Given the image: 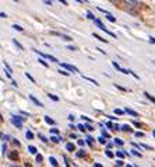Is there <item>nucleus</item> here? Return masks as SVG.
<instances>
[{
  "label": "nucleus",
  "mask_w": 155,
  "mask_h": 167,
  "mask_svg": "<svg viewBox=\"0 0 155 167\" xmlns=\"http://www.w3.org/2000/svg\"><path fill=\"white\" fill-rule=\"evenodd\" d=\"M24 121H25V118H22L21 115H13L11 117V124H13L17 129H21Z\"/></svg>",
  "instance_id": "1"
},
{
  "label": "nucleus",
  "mask_w": 155,
  "mask_h": 167,
  "mask_svg": "<svg viewBox=\"0 0 155 167\" xmlns=\"http://www.w3.org/2000/svg\"><path fill=\"white\" fill-rule=\"evenodd\" d=\"M94 23H95V26H97L99 30H102V31H105V33L108 34V35H110V37H113V38H116V34H113L112 31H109V30L106 28V27H105L104 24H102V21H101V20H98V18H95V20H94Z\"/></svg>",
  "instance_id": "2"
},
{
  "label": "nucleus",
  "mask_w": 155,
  "mask_h": 167,
  "mask_svg": "<svg viewBox=\"0 0 155 167\" xmlns=\"http://www.w3.org/2000/svg\"><path fill=\"white\" fill-rule=\"evenodd\" d=\"M59 65L63 68V69L66 70H69V72H74V73H78V69H77L76 66H73V65H69V63H61V62H59Z\"/></svg>",
  "instance_id": "3"
},
{
  "label": "nucleus",
  "mask_w": 155,
  "mask_h": 167,
  "mask_svg": "<svg viewBox=\"0 0 155 167\" xmlns=\"http://www.w3.org/2000/svg\"><path fill=\"white\" fill-rule=\"evenodd\" d=\"M124 3L129 6V7H131V9H136V7H138L140 6V3H138V0H123Z\"/></svg>",
  "instance_id": "4"
},
{
  "label": "nucleus",
  "mask_w": 155,
  "mask_h": 167,
  "mask_svg": "<svg viewBox=\"0 0 155 167\" xmlns=\"http://www.w3.org/2000/svg\"><path fill=\"white\" fill-rule=\"evenodd\" d=\"M7 157H8L10 160H13V162H15V160H18V152H17V150L8 152V153H7Z\"/></svg>",
  "instance_id": "5"
},
{
  "label": "nucleus",
  "mask_w": 155,
  "mask_h": 167,
  "mask_svg": "<svg viewBox=\"0 0 155 167\" xmlns=\"http://www.w3.org/2000/svg\"><path fill=\"white\" fill-rule=\"evenodd\" d=\"M28 97H29V100H31V101H32V103H34V104H35V106H38V107H43V104H42V103H41V101H39V100H36V98H35V97H34V96H32V94H29V96H28Z\"/></svg>",
  "instance_id": "6"
},
{
  "label": "nucleus",
  "mask_w": 155,
  "mask_h": 167,
  "mask_svg": "<svg viewBox=\"0 0 155 167\" xmlns=\"http://www.w3.org/2000/svg\"><path fill=\"white\" fill-rule=\"evenodd\" d=\"M124 111H126V113L129 114V115H131V117H138V113H136V111H134V110L126 108V110H124Z\"/></svg>",
  "instance_id": "7"
},
{
  "label": "nucleus",
  "mask_w": 155,
  "mask_h": 167,
  "mask_svg": "<svg viewBox=\"0 0 155 167\" xmlns=\"http://www.w3.org/2000/svg\"><path fill=\"white\" fill-rule=\"evenodd\" d=\"M51 141L53 142V143H59V142H60V141H63V138H59V136L53 135V136H51Z\"/></svg>",
  "instance_id": "8"
},
{
  "label": "nucleus",
  "mask_w": 155,
  "mask_h": 167,
  "mask_svg": "<svg viewBox=\"0 0 155 167\" xmlns=\"http://www.w3.org/2000/svg\"><path fill=\"white\" fill-rule=\"evenodd\" d=\"M66 149L69 150V152H74V150H76V146L73 145V143H67V145H66Z\"/></svg>",
  "instance_id": "9"
},
{
  "label": "nucleus",
  "mask_w": 155,
  "mask_h": 167,
  "mask_svg": "<svg viewBox=\"0 0 155 167\" xmlns=\"http://www.w3.org/2000/svg\"><path fill=\"white\" fill-rule=\"evenodd\" d=\"M116 156L119 157V159H123V157L126 156V152H124V150H117V152H116Z\"/></svg>",
  "instance_id": "10"
},
{
  "label": "nucleus",
  "mask_w": 155,
  "mask_h": 167,
  "mask_svg": "<svg viewBox=\"0 0 155 167\" xmlns=\"http://www.w3.org/2000/svg\"><path fill=\"white\" fill-rule=\"evenodd\" d=\"M49 163L52 164V166H54V167H58L59 166V163H58V160L54 159V157H49Z\"/></svg>",
  "instance_id": "11"
},
{
  "label": "nucleus",
  "mask_w": 155,
  "mask_h": 167,
  "mask_svg": "<svg viewBox=\"0 0 155 167\" xmlns=\"http://www.w3.org/2000/svg\"><path fill=\"white\" fill-rule=\"evenodd\" d=\"M113 143H115L116 146H122L124 142H123L122 139H119V138H115V139H113Z\"/></svg>",
  "instance_id": "12"
},
{
  "label": "nucleus",
  "mask_w": 155,
  "mask_h": 167,
  "mask_svg": "<svg viewBox=\"0 0 155 167\" xmlns=\"http://www.w3.org/2000/svg\"><path fill=\"white\" fill-rule=\"evenodd\" d=\"M45 121H46V124H49V125H54V120H52L49 115L45 117Z\"/></svg>",
  "instance_id": "13"
},
{
  "label": "nucleus",
  "mask_w": 155,
  "mask_h": 167,
  "mask_svg": "<svg viewBox=\"0 0 155 167\" xmlns=\"http://www.w3.org/2000/svg\"><path fill=\"white\" fill-rule=\"evenodd\" d=\"M144 96H145V97H147V98H148V100H150V101H151V103H154V104H155V97H152V96L150 94V93H147V91H145V93H144Z\"/></svg>",
  "instance_id": "14"
},
{
  "label": "nucleus",
  "mask_w": 155,
  "mask_h": 167,
  "mask_svg": "<svg viewBox=\"0 0 155 167\" xmlns=\"http://www.w3.org/2000/svg\"><path fill=\"white\" fill-rule=\"evenodd\" d=\"M122 131L123 132H133V129H131V127H129V125H123Z\"/></svg>",
  "instance_id": "15"
},
{
  "label": "nucleus",
  "mask_w": 155,
  "mask_h": 167,
  "mask_svg": "<svg viewBox=\"0 0 155 167\" xmlns=\"http://www.w3.org/2000/svg\"><path fill=\"white\" fill-rule=\"evenodd\" d=\"M106 18H108V20H109L110 23H116V18L113 17V16L110 14V13H106Z\"/></svg>",
  "instance_id": "16"
},
{
  "label": "nucleus",
  "mask_w": 155,
  "mask_h": 167,
  "mask_svg": "<svg viewBox=\"0 0 155 167\" xmlns=\"http://www.w3.org/2000/svg\"><path fill=\"white\" fill-rule=\"evenodd\" d=\"M28 150H29V153H32V155H36V153H38L35 146H28Z\"/></svg>",
  "instance_id": "17"
},
{
  "label": "nucleus",
  "mask_w": 155,
  "mask_h": 167,
  "mask_svg": "<svg viewBox=\"0 0 155 167\" xmlns=\"http://www.w3.org/2000/svg\"><path fill=\"white\" fill-rule=\"evenodd\" d=\"M94 141H95V139H94V138H91V136H88V138H87V143H88V145H90L91 148L94 146Z\"/></svg>",
  "instance_id": "18"
},
{
  "label": "nucleus",
  "mask_w": 155,
  "mask_h": 167,
  "mask_svg": "<svg viewBox=\"0 0 155 167\" xmlns=\"http://www.w3.org/2000/svg\"><path fill=\"white\" fill-rule=\"evenodd\" d=\"M6 153H7V145H6V143L3 142V145H2V155L4 156Z\"/></svg>",
  "instance_id": "19"
},
{
  "label": "nucleus",
  "mask_w": 155,
  "mask_h": 167,
  "mask_svg": "<svg viewBox=\"0 0 155 167\" xmlns=\"http://www.w3.org/2000/svg\"><path fill=\"white\" fill-rule=\"evenodd\" d=\"M25 138L31 141V139H34V134H32L31 131H27V132H25Z\"/></svg>",
  "instance_id": "20"
},
{
  "label": "nucleus",
  "mask_w": 155,
  "mask_h": 167,
  "mask_svg": "<svg viewBox=\"0 0 155 167\" xmlns=\"http://www.w3.org/2000/svg\"><path fill=\"white\" fill-rule=\"evenodd\" d=\"M106 139H108V138H105L104 135H102V136H99V138H98V142H99V143H102V145H105V143H106Z\"/></svg>",
  "instance_id": "21"
},
{
  "label": "nucleus",
  "mask_w": 155,
  "mask_h": 167,
  "mask_svg": "<svg viewBox=\"0 0 155 167\" xmlns=\"http://www.w3.org/2000/svg\"><path fill=\"white\" fill-rule=\"evenodd\" d=\"M76 156L78 157V159H81V157H84V156H85V152H84V150H78V152L76 153Z\"/></svg>",
  "instance_id": "22"
},
{
  "label": "nucleus",
  "mask_w": 155,
  "mask_h": 167,
  "mask_svg": "<svg viewBox=\"0 0 155 167\" xmlns=\"http://www.w3.org/2000/svg\"><path fill=\"white\" fill-rule=\"evenodd\" d=\"M92 35H94L95 37V38H97V40H99V41H101V42H108V40H104V38H102V37H99V35H98V34H92Z\"/></svg>",
  "instance_id": "23"
},
{
  "label": "nucleus",
  "mask_w": 155,
  "mask_h": 167,
  "mask_svg": "<svg viewBox=\"0 0 155 167\" xmlns=\"http://www.w3.org/2000/svg\"><path fill=\"white\" fill-rule=\"evenodd\" d=\"M13 42H14V45H15V47L18 48V49H20V51H22V49H24V48H22V45L20 44V42H18L17 40H14V41H13Z\"/></svg>",
  "instance_id": "24"
},
{
  "label": "nucleus",
  "mask_w": 155,
  "mask_h": 167,
  "mask_svg": "<svg viewBox=\"0 0 155 167\" xmlns=\"http://www.w3.org/2000/svg\"><path fill=\"white\" fill-rule=\"evenodd\" d=\"M49 131H51L52 135H59V134H60V131H59L58 128H52V129H49Z\"/></svg>",
  "instance_id": "25"
},
{
  "label": "nucleus",
  "mask_w": 155,
  "mask_h": 167,
  "mask_svg": "<svg viewBox=\"0 0 155 167\" xmlns=\"http://www.w3.org/2000/svg\"><path fill=\"white\" fill-rule=\"evenodd\" d=\"M35 159H36V163H42V162H43V156H42V155H36Z\"/></svg>",
  "instance_id": "26"
},
{
  "label": "nucleus",
  "mask_w": 155,
  "mask_h": 167,
  "mask_svg": "<svg viewBox=\"0 0 155 167\" xmlns=\"http://www.w3.org/2000/svg\"><path fill=\"white\" fill-rule=\"evenodd\" d=\"M83 77H84V79H85V80H88V82H91V83H94L95 86H99V84H98V82H97V80H94V79H90V77H85V76H83Z\"/></svg>",
  "instance_id": "27"
},
{
  "label": "nucleus",
  "mask_w": 155,
  "mask_h": 167,
  "mask_svg": "<svg viewBox=\"0 0 155 167\" xmlns=\"http://www.w3.org/2000/svg\"><path fill=\"white\" fill-rule=\"evenodd\" d=\"M13 28H14L15 31H20V33H22V31H24V28H22V27H20V26H17V24H14V26H13Z\"/></svg>",
  "instance_id": "28"
},
{
  "label": "nucleus",
  "mask_w": 155,
  "mask_h": 167,
  "mask_svg": "<svg viewBox=\"0 0 155 167\" xmlns=\"http://www.w3.org/2000/svg\"><path fill=\"white\" fill-rule=\"evenodd\" d=\"M48 97L51 98V100H53V101H59V97L54 94H48Z\"/></svg>",
  "instance_id": "29"
},
{
  "label": "nucleus",
  "mask_w": 155,
  "mask_h": 167,
  "mask_svg": "<svg viewBox=\"0 0 155 167\" xmlns=\"http://www.w3.org/2000/svg\"><path fill=\"white\" fill-rule=\"evenodd\" d=\"M87 18H90V20H95V16L92 14L91 11H88V13H87Z\"/></svg>",
  "instance_id": "30"
},
{
  "label": "nucleus",
  "mask_w": 155,
  "mask_h": 167,
  "mask_svg": "<svg viewBox=\"0 0 155 167\" xmlns=\"http://www.w3.org/2000/svg\"><path fill=\"white\" fill-rule=\"evenodd\" d=\"M25 76H27V79H28L29 82H32V83H35V79H34V77L31 76V75H29V73H25Z\"/></svg>",
  "instance_id": "31"
},
{
  "label": "nucleus",
  "mask_w": 155,
  "mask_h": 167,
  "mask_svg": "<svg viewBox=\"0 0 155 167\" xmlns=\"http://www.w3.org/2000/svg\"><path fill=\"white\" fill-rule=\"evenodd\" d=\"M60 37H61V40H64V41H73V40H71V38H70L69 35H64V34H61Z\"/></svg>",
  "instance_id": "32"
},
{
  "label": "nucleus",
  "mask_w": 155,
  "mask_h": 167,
  "mask_svg": "<svg viewBox=\"0 0 155 167\" xmlns=\"http://www.w3.org/2000/svg\"><path fill=\"white\" fill-rule=\"evenodd\" d=\"M105 155H106V156H108V157H109V159H112V157H113V156H115V155H113V153H112V152H110V150H106V152H105Z\"/></svg>",
  "instance_id": "33"
},
{
  "label": "nucleus",
  "mask_w": 155,
  "mask_h": 167,
  "mask_svg": "<svg viewBox=\"0 0 155 167\" xmlns=\"http://www.w3.org/2000/svg\"><path fill=\"white\" fill-rule=\"evenodd\" d=\"M131 153H133L134 156H137V157H141V153L138 152V150H136V149H133V150H131Z\"/></svg>",
  "instance_id": "34"
},
{
  "label": "nucleus",
  "mask_w": 155,
  "mask_h": 167,
  "mask_svg": "<svg viewBox=\"0 0 155 167\" xmlns=\"http://www.w3.org/2000/svg\"><path fill=\"white\" fill-rule=\"evenodd\" d=\"M112 65H113V68H115V69H117L120 72V70H122V68H120L119 65H117V62H112Z\"/></svg>",
  "instance_id": "35"
},
{
  "label": "nucleus",
  "mask_w": 155,
  "mask_h": 167,
  "mask_svg": "<svg viewBox=\"0 0 155 167\" xmlns=\"http://www.w3.org/2000/svg\"><path fill=\"white\" fill-rule=\"evenodd\" d=\"M126 111H123V110H119V108H116L115 110V114H117V115H122V114H124Z\"/></svg>",
  "instance_id": "36"
},
{
  "label": "nucleus",
  "mask_w": 155,
  "mask_h": 167,
  "mask_svg": "<svg viewBox=\"0 0 155 167\" xmlns=\"http://www.w3.org/2000/svg\"><path fill=\"white\" fill-rule=\"evenodd\" d=\"M59 73H60V75H63V76H69V75H70V73L69 72H67V70H59Z\"/></svg>",
  "instance_id": "37"
},
{
  "label": "nucleus",
  "mask_w": 155,
  "mask_h": 167,
  "mask_svg": "<svg viewBox=\"0 0 155 167\" xmlns=\"http://www.w3.org/2000/svg\"><path fill=\"white\" fill-rule=\"evenodd\" d=\"M102 135H104L105 138H108V139H110V135H109V134H108V132L105 131V129H102Z\"/></svg>",
  "instance_id": "38"
},
{
  "label": "nucleus",
  "mask_w": 155,
  "mask_h": 167,
  "mask_svg": "<svg viewBox=\"0 0 155 167\" xmlns=\"http://www.w3.org/2000/svg\"><path fill=\"white\" fill-rule=\"evenodd\" d=\"M8 139H10V136H8V135H4V134H2V141H8Z\"/></svg>",
  "instance_id": "39"
},
{
  "label": "nucleus",
  "mask_w": 155,
  "mask_h": 167,
  "mask_svg": "<svg viewBox=\"0 0 155 167\" xmlns=\"http://www.w3.org/2000/svg\"><path fill=\"white\" fill-rule=\"evenodd\" d=\"M78 131H81V132H84V131H87V128H85V125H78Z\"/></svg>",
  "instance_id": "40"
},
{
  "label": "nucleus",
  "mask_w": 155,
  "mask_h": 167,
  "mask_svg": "<svg viewBox=\"0 0 155 167\" xmlns=\"http://www.w3.org/2000/svg\"><path fill=\"white\" fill-rule=\"evenodd\" d=\"M38 136H39V139H41V141H42V142H45V143H46V142H48V139L45 138V136H43L42 134H39V135H38Z\"/></svg>",
  "instance_id": "41"
},
{
  "label": "nucleus",
  "mask_w": 155,
  "mask_h": 167,
  "mask_svg": "<svg viewBox=\"0 0 155 167\" xmlns=\"http://www.w3.org/2000/svg\"><path fill=\"white\" fill-rule=\"evenodd\" d=\"M3 63H4V68H6V69H7V70H10V72H11V73H13V70H11V68H10V65H8L7 62H3Z\"/></svg>",
  "instance_id": "42"
},
{
  "label": "nucleus",
  "mask_w": 155,
  "mask_h": 167,
  "mask_svg": "<svg viewBox=\"0 0 155 167\" xmlns=\"http://www.w3.org/2000/svg\"><path fill=\"white\" fill-rule=\"evenodd\" d=\"M77 143H78L80 146H84L85 145V141H83V139H77Z\"/></svg>",
  "instance_id": "43"
},
{
  "label": "nucleus",
  "mask_w": 155,
  "mask_h": 167,
  "mask_svg": "<svg viewBox=\"0 0 155 167\" xmlns=\"http://www.w3.org/2000/svg\"><path fill=\"white\" fill-rule=\"evenodd\" d=\"M39 63H41V65H43L45 68H48V66H49V65H48V62H45L43 59H39Z\"/></svg>",
  "instance_id": "44"
},
{
  "label": "nucleus",
  "mask_w": 155,
  "mask_h": 167,
  "mask_svg": "<svg viewBox=\"0 0 155 167\" xmlns=\"http://www.w3.org/2000/svg\"><path fill=\"white\" fill-rule=\"evenodd\" d=\"M116 166H126V163H124L123 160H117V163H116Z\"/></svg>",
  "instance_id": "45"
},
{
  "label": "nucleus",
  "mask_w": 155,
  "mask_h": 167,
  "mask_svg": "<svg viewBox=\"0 0 155 167\" xmlns=\"http://www.w3.org/2000/svg\"><path fill=\"white\" fill-rule=\"evenodd\" d=\"M141 148H144V149H148V150H152V148L150 145H144V143H143V145H141Z\"/></svg>",
  "instance_id": "46"
},
{
  "label": "nucleus",
  "mask_w": 155,
  "mask_h": 167,
  "mask_svg": "<svg viewBox=\"0 0 155 167\" xmlns=\"http://www.w3.org/2000/svg\"><path fill=\"white\" fill-rule=\"evenodd\" d=\"M136 136H137V138H143V136H144V134H143V132H136Z\"/></svg>",
  "instance_id": "47"
},
{
  "label": "nucleus",
  "mask_w": 155,
  "mask_h": 167,
  "mask_svg": "<svg viewBox=\"0 0 155 167\" xmlns=\"http://www.w3.org/2000/svg\"><path fill=\"white\" fill-rule=\"evenodd\" d=\"M85 128H87V131H94V128L91 127L90 124H87V125H85Z\"/></svg>",
  "instance_id": "48"
},
{
  "label": "nucleus",
  "mask_w": 155,
  "mask_h": 167,
  "mask_svg": "<svg viewBox=\"0 0 155 167\" xmlns=\"http://www.w3.org/2000/svg\"><path fill=\"white\" fill-rule=\"evenodd\" d=\"M13 143H14L15 146H21V143L18 142V139H13Z\"/></svg>",
  "instance_id": "49"
},
{
  "label": "nucleus",
  "mask_w": 155,
  "mask_h": 167,
  "mask_svg": "<svg viewBox=\"0 0 155 167\" xmlns=\"http://www.w3.org/2000/svg\"><path fill=\"white\" fill-rule=\"evenodd\" d=\"M106 127H108V128H110V129H112V128H115V125H113L112 122H106Z\"/></svg>",
  "instance_id": "50"
},
{
  "label": "nucleus",
  "mask_w": 155,
  "mask_h": 167,
  "mask_svg": "<svg viewBox=\"0 0 155 167\" xmlns=\"http://www.w3.org/2000/svg\"><path fill=\"white\" fill-rule=\"evenodd\" d=\"M115 86H116V87H117V89H119V90H122V91H127L126 89H124V87H122V86H119V84H115Z\"/></svg>",
  "instance_id": "51"
},
{
  "label": "nucleus",
  "mask_w": 155,
  "mask_h": 167,
  "mask_svg": "<svg viewBox=\"0 0 155 167\" xmlns=\"http://www.w3.org/2000/svg\"><path fill=\"white\" fill-rule=\"evenodd\" d=\"M133 124H134V127H137V128H141V124H140V122H137V121H134Z\"/></svg>",
  "instance_id": "52"
},
{
  "label": "nucleus",
  "mask_w": 155,
  "mask_h": 167,
  "mask_svg": "<svg viewBox=\"0 0 155 167\" xmlns=\"http://www.w3.org/2000/svg\"><path fill=\"white\" fill-rule=\"evenodd\" d=\"M0 17H2V18H6V17H7V14H6L4 11H2V13H0Z\"/></svg>",
  "instance_id": "53"
},
{
  "label": "nucleus",
  "mask_w": 155,
  "mask_h": 167,
  "mask_svg": "<svg viewBox=\"0 0 155 167\" xmlns=\"http://www.w3.org/2000/svg\"><path fill=\"white\" fill-rule=\"evenodd\" d=\"M81 118H83V120H85V121H88V122H91V118H88V117H81Z\"/></svg>",
  "instance_id": "54"
},
{
  "label": "nucleus",
  "mask_w": 155,
  "mask_h": 167,
  "mask_svg": "<svg viewBox=\"0 0 155 167\" xmlns=\"http://www.w3.org/2000/svg\"><path fill=\"white\" fill-rule=\"evenodd\" d=\"M67 49L69 51H76V47H67Z\"/></svg>",
  "instance_id": "55"
},
{
  "label": "nucleus",
  "mask_w": 155,
  "mask_h": 167,
  "mask_svg": "<svg viewBox=\"0 0 155 167\" xmlns=\"http://www.w3.org/2000/svg\"><path fill=\"white\" fill-rule=\"evenodd\" d=\"M131 145H133V146H134V148H137V149H140V148H141V146H140V145H137V143H134V142H133V143H131Z\"/></svg>",
  "instance_id": "56"
},
{
  "label": "nucleus",
  "mask_w": 155,
  "mask_h": 167,
  "mask_svg": "<svg viewBox=\"0 0 155 167\" xmlns=\"http://www.w3.org/2000/svg\"><path fill=\"white\" fill-rule=\"evenodd\" d=\"M97 51H99V52H101V54H104V55H105V54H106V52H105V51H104V49H101V48H97Z\"/></svg>",
  "instance_id": "57"
},
{
  "label": "nucleus",
  "mask_w": 155,
  "mask_h": 167,
  "mask_svg": "<svg viewBox=\"0 0 155 167\" xmlns=\"http://www.w3.org/2000/svg\"><path fill=\"white\" fill-rule=\"evenodd\" d=\"M150 42H151V44H155V38H154V37H151V38H150Z\"/></svg>",
  "instance_id": "58"
},
{
  "label": "nucleus",
  "mask_w": 155,
  "mask_h": 167,
  "mask_svg": "<svg viewBox=\"0 0 155 167\" xmlns=\"http://www.w3.org/2000/svg\"><path fill=\"white\" fill-rule=\"evenodd\" d=\"M59 2H60L61 4H64V6H67V2H66V0H59Z\"/></svg>",
  "instance_id": "59"
},
{
  "label": "nucleus",
  "mask_w": 155,
  "mask_h": 167,
  "mask_svg": "<svg viewBox=\"0 0 155 167\" xmlns=\"http://www.w3.org/2000/svg\"><path fill=\"white\" fill-rule=\"evenodd\" d=\"M69 121H74V115H71V114H70V115H69Z\"/></svg>",
  "instance_id": "60"
},
{
  "label": "nucleus",
  "mask_w": 155,
  "mask_h": 167,
  "mask_svg": "<svg viewBox=\"0 0 155 167\" xmlns=\"http://www.w3.org/2000/svg\"><path fill=\"white\" fill-rule=\"evenodd\" d=\"M11 84H13V86H14V87H17L18 84H17V82H14V80H13V82H11Z\"/></svg>",
  "instance_id": "61"
},
{
  "label": "nucleus",
  "mask_w": 155,
  "mask_h": 167,
  "mask_svg": "<svg viewBox=\"0 0 155 167\" xmlns=\"http://www.w3.org/2000/svg\"><path fill=\"white\" fill-rule=\"evenodd\" d=\"M45 3H46V4H49V6H52V0H46Z\"/></svg>",
  "instance_id": "62"
},
{
  "label": "nucleus",
  "mask_w": 155,
  "mask_h": 167,
  "mask_svg": "<svg viewBox=\"0 0 155 167\" xmlns=\"http://www.w3.org/2000/svg\"><path fill=\"white\" fill-rule=\"evenodd\" d=\"M112 3H119V0H110Z\"/></svg>",
  "instance_id": "63"
},
{
  "label": "nucleus",
  "mask_w": 155,
  "mask_h": 167,
  "mask_svg": "<svg viewBox=\"0 0 155 167\" xmlns=\"http://www.w3.org/2000/svg\"><path fill=\"white\" fill-rule=\"evenodd\" d=\"M152 135H154V138H155V129H154V131H152Z\"/></svg>",
  "instance_id": "64"
}]
</instances>
